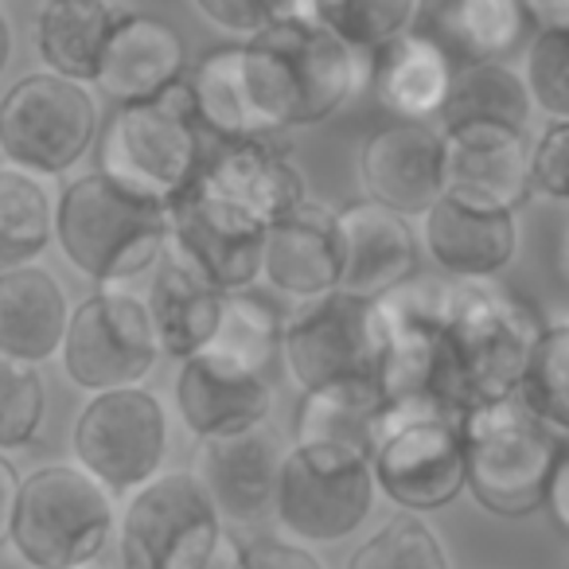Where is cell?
Segmentation results:
<instances>
[{
	"label": "cell",
	"instance_id": "obj_1",
	"mask_svg": "<svg viewBox=\"0 0 569 569\" xmlns=\"http://www.w3.org/2000/svg\"><path fill=\"white\" fill-rule=\"evenodd\" d=\"M242 82L266 133L340 113L371 82V63L309 17V0H277V20L238 43Z\"/></svg>",
	"mask_w": 569,
	"mask_h": 569
},
{
	"label": "cell",
	"instance_id": "obj_2",
	"mask_svg": "<svg viewBox=\"0 0 569 569\" xmlns=\"http://www.w3.org/2000/svg\"><path fill=\"white\" fill-rule=\"evenodd\" d=\"M437 328L465 410H472L515 395L522 363L542 332V317L499 281H441Z\"/></svg>",
	"mask_w": 569,
	"mask_h": 569
},
{
	"label": "cell",
	"instance_id": "obj_3",
	"mask_svg": "<svg viewBox=\"0 0 569 569\" xmlns=\"http://www.w3.org/2000/svg\"><path fill=\"white\" fill-rule=\"evenodd\" d=\"M51 238L82 277L118 284L157 266L168 246V207L87 172L59 196Z\"/></svg>",
	"mask_w": 569,
	"mask_h": 569
},
{
	"label": "cell",
	"instance_id": "obj_4",
	"mask_svg": "<svg viewBox=\"0 0 569 569\" xmlns=\"http://www.w3.org/2000/svg\"><path fill=\"white\" fill-rule=\"evenodd\" d=\"M199 168H203V129L191 110L188 82L180 79L149 102L118 106L110 126L102 129L94 172L133 196L172 207L196 183Z\"/></svg>",
	"mask_w": 569,
	"mask_h": 569
},
{
	"label": "cell",
	"instance_id": "obj_5",
	"mask_svg": "<svg viewBox=\"0 0 569 569\" xmlns=\"http://www.w3.org/2000/svg\"><path fill=\"white\" fill-rule=\"evenodd\" d=\"M465 488L483 511L499 519H527L542 511V483L569 441L542 429L515 398L472 406L460 413Z\"/></svg>",
	"mask_w": 569,
	"mask_h": 569
},
{
	"label": "cell",
	"instance_id": "obj_6",
	"mask_svg": "<svg viewBox=\"0 0 569 569\" xmlns=\"http://www.w3.org/2000/svg\"><path fill=\"white\" fill-rule=\"evenodd\" d=\"M113 535V496L74 465L20 480L9 542L32 569H87Z\"/></svg>",
	"mask_w": 569,
	"mask_h": 569
},
{
	"label": "cell",
	"instance_id": "obj_7",
	"mask_svg": "<svg viewBox=\"0 0 569 569\" xmlns=\"http://www.w3.org/2000/svg\"><path fill=\"white\" fill-rule=\"evenodd\" d=\"M121 569H234L238 542L188 472H160L126 503Z\"/></svg>",
	"mask_w": 569,
	"mask_h": 569
},
{
	"label": "cell",
	"instance_id": "obj_8",
	"mask_svg": "<svg viewBox=\"0 0 569 569\" xmlns=\"http://www.w3.org/2000/svg\"><path fill=\"white\" fill-rule=\"evenodd\" d=\"M371 457L336 445H293L277 468L273 515L289 538L343 542L375 511Z\"/></svg>",
	"mask_w": 569,
	"mask_h": 569
},
{
	"label": "cell",
	"instance_id": "obj_9",
	"mask_svg": "<svg viewBox=\"0 0 569 569\" xmlns=\"http://www.w3.org/2000/svg\"><path fill=\"white\" fill-rule=\"evenodd\" d=\"M98 137V106L87 87L48 71L24 74L0 98V152L9 168L36 180L63 176Z\"/></svg>",
	"mask_w": 569,
	"mask_h": 569
},
{
	"label": "cell",
	"instance_id": "obj_10",
	"mask_svg": "<svg viewBox=\"0 0 569 569\" xmlns=\"http://www.w3.org/2000/svg\"><path fill=\"white\" fill-rule=\"evenodd\" d=\"M74 460L110 496H133L157 480L168 452V418L152 390H106L74 418Z\"/></svg>",
	"mask_w": 569,
	"mask_h": 569
},
{
	"label": "cell",
	"instance_id": "obj_11",
	"mask_svg": "<svg viewBox=\"0 0 569 569\" xmlns=\"http://www.w3.org/2000/svg\"><path fill=\"white\" fill-rule=\"evenodd\" d=\"M281 356L305 395L343 382H379L382 336L375 301H356L348 293L301 301L281 325Z\"/></svg>",
	"mask_w": 569,
	"mask_h": 569
},
{
	"label": "cell",
	"instance_id": "obj_12",
	"mask_svg": "<svg viewBox=\"0 0 569 569\" xmlns=\"http://www.w3.org/2000/svg\"><path fill=\"white\" fill-rule=\"evenodd\" d=\"M59 356L74 387L106 395L141 387L157 367L160 348L141 297L126 289H102L71 312Z\"/></svg>",
	"mask_w": 569,
	"mask_h": 569
},
{
	"label": "cell",
	"instance_id": "obj_13",
	"mask_svg": "<svg viewBox=\"0 0 569 569\" xmlns=\"http://www.w3.org/2000/svg\"><path fill=\"white\" fill-rule=\"evenodd\" d=\"M261 242L266 227L258 219L199 188H188L168 207V246L180 250L222 297L250 293L261 277Z\"/></svg>",
	"mask_w": 569,
	"mask_h": 569
},
{
	"label": "cell",
	"instance_id": "obj_14",
	"mask_svg": "<svg viewBox=\"0 0 569 569\" xmlns=\"http://www.w3.org/2000/svg\"><path fill=\"white\" fill-rule=\"evenodd\" d=\"M375 491L402 507V515H429L465 491L457 421H410L390 429L371 449Z\"/></svg>",
	"mask_w": 569,
	"mask_h": 569
},
{
	"label": "cell",
	"instance_id": "obj_15",
	"mask_svg": "<svg viewBox=\"0 0 569 569\" xmlns=\"http://www.w3.org/2000/svg\"><path fill=\"white\" fill-rule=\"evenodd\" d=\"M284 445L269 426L250 433L222 437V441H199L191 460V480L203 491L211 511L222 527H258L273 515L277 468H281Z\"/></svg>",
	"mask_w": 569,
	"mask_h": 569
},
{
	"label": "cell",
	"instance_id": "obj_16",
	"mask_svg": "<svg viewBox=\"0 0 569 569\" xmlns=\"http://www.w3.org/2000/svg\"><path fill=\"white\" fill-rule=\"evenodd\" d=\"M452 281H496L519 253V222L503 207L441 191L421 214V242Z\"/></svg>",
	"mask_w": 569,
	"mask_h": 569
},
{
	"label": "cell",
	"instance_id": "obj_17",
	"mask_svg": "<svg viewBox=\"0 0 569 569\" xmlns=\"http://www.w3.org/2000/svg\"><path fill=\"white\" fill-rule=\"evenodd\" d=\"M191 188L238 207L261 227H273L289 211L309 199L301 168L293 164V152L277 144L273 137H250V141H227L203 157Z\"/></svg>",
	"mask_w": 569,
	"mask_h": 569
},
{
	"label": "cell",
	"instance_id": "obj_18",
	"mask_svg": "<svg viewBox=\"0 0 569 569\" xmlns=\"http://www.w3.org/2000/svg\"><path fill=\"white\" fill-rule=\"evenodd\" d=\"M336 230H340V289L356 301H379L390 289L418 277L421 246L413 234L410 219L356 199V203L336 211Z\"/></svg>",
	"mask_w": 569,
	"mask_h": 569
},
{
	"label": "cell",
	"instance_id": "obj_19",
	"mask_svg": "<svg viewBox=\"0 0 569 569\" xmlns=\"http://www.w3.org/2000/svg\"><path fill=\"white\" fill-rule=\"evenodd\" d=\"M359 180L371 203L402 219L426 214L445 191L441 133L418 121H395V126L375 129L359 152Z\"/></svg>",
	"mask_w": 569,
	"mask_h": 569
},
{
	"label": "cell",
	"instance_id": "obj_20",
	"mask_svg": "<svg viewBox=\"0 0 569 569\" xmlns=\"http://www.w3.org/2000/svg\"><path fill=\"white\" fill-rule=\"evenodd\" d=\"M445 191L519 211L530 199V137L527 129L465 126L441 133Z\"/></svg>",
	"mask_w": 569,
	"mask_h": 569
},
{
	"label": "cell",
	"instance_id": "obj_21",
	"mask_svg": "<svg viewBox=\"0 0 569 569\" xmlns=\"http://www.w3.org/2000/svg\"><path fill=\"white\" fill-rule=\"evenodd\" d=\"M277 390L269 375H238L191 356L176 375V410L196 441H222V437L250 433L266 426L273 413Z\"/></svg>",
	"mask_w": 569,
	"mask_h": 569
},
{
	"label": "cell",
	"instance_id": "obj_22",
	"mask_svg": "<svg viewBox=\"0 0 569 569\" xmlns=\"http://www.w3.org/2000/svg\"><path fill=\"white\" fill-rule=\"evenodd\" d=\"M261 277L297 301H317L340 289V230L336 211L305 199L297 211L266 227Z\"/></svg>",
	"mask_w": 569,
	"mask_h": 569
},
{
	"label": "cell",
	"instance_id": "obj_23",
	"mask_svg": "<svg viewBox=\"0 0 569 569\" xmlns=\"http://www.w3.org/2000/svg\"><path fill=\"white\" fill-rule=\"evenodd\" d=\"M183 63H188L183 36L168 20L129 9V17L113 28L106 43L94 87L118 106H137L176 87L183 79Z\"/></svg>",
	"mask_w": 569,
	"mask_h": 569
},
{
	"label": "cell",
	"instance_id": "obj_24",
	"mask_svg": "<svg viewBox=\"0 0 569 569\" xmlns=\"http://www.w3.org/2000/svg\"><path fill=\"white\" fill-rule=\"evenodd\" d=\"M67 305L63 284L43 266H24L0 273V359L40 367L63 348Z\"/></svg>",
	"mask_w": 569,
	"mask_h": 569
},
{
	"label": "cell",
	"instance_id": "obj_25",
	"mask_svg": "<svg viewBox=\"0 0 569 569\" xmlns=\"http://www.w3.org/2000/svg\"><path fill=\"white\" fill-rule=\"evenodd\" d=\"M152 269L157 273H152L149 301H144L152 336H157L160 356H172L183 363V359L199 356L211 340L222 312V293L214 284H207L196 273V266L172 246H164Z\"/></svg>",
	"mask_w": 569,
	"mask_h": 569
},
{
	"label": "cell",
	"instance_id": "obj_26",
	"mask_svg": "<svg viewBox=\"0 0 569 569\" xmlns=\"http://www.w3.org/2000/svg\"><path fill=\"white\" fill-rule=\"evenodd\" d=\"M129 17V4L113 0H48L36 12V51L56 79L94 87L102 51L113 28Z\"/></svg>",
	"mask_w": 569,
	"mask_h": 569
},
{
	"label": "cell",
	"instance_id": "obj_27",
	"mask_svg": "<svg viewBox=\"0 0 569 569\" xmlns=\"http://www.w3.org/2000/svg\"><path fill=\"white\" fill-rule=\"evenodd\" d=\"M418 32H426L445 56L457 63H503L530 32L519 0H452V4H421Z\"/></svg>",
	"mask_w": 569,
	"mask_h": 569
},
{
	"label": "cell",
	"instance_id": "obj_28",
	"mask_svg": "<svg viewBox=\"0 0 569 569\" xmlns=\"http://www.w3.org/2000/svg\"><path fill=\"white\" fill-rule=\"evenodd\" d=\"M449 79L452 59L418 28L382 48L371 63V87L382 110H390L398 121H418V126H429V118L441 113Z\"/></svg>",
	"mask_w": 569,
	"mask_h": 569
},
{
	"label": "cell",
	"instance_id": "obj_29",
	"mask_svg": "<svg viewBox=\"0 0 569 569\" xmlns=\"http://www.w3.org/2000/svg\"><path fill=\"white\" fill-rule=\"evenodd\" d=\"M437 121H441L437 133L465 126L527 129L530 98L522 90L519 71H511L507 63H457Z\"/></svg>",
	"mask_w": 569,
	"mask_h": 569
},
{
	"label": "cell",
	"instance_id": "obj_30",
	"mask_svg": "<svg viewBox=\"0 0 569 569\" xmlns=\"http://www.w3.org/2000/svg\"><path fill=\"white\" fill-rule=\"evenodd\" d=\"M379 410V382L309 390L293 413V445H336V449H356L371 457Z\"/></svg>",
	"mask_w": 569,
	"mask_h": 569
},
{
	"label": "cell",
	"instance_id": "obj_31",
	"mask_svg": "<svg viewBox=\"0 0 569 569\" xmlns=\"http://www.w3.org/2000/svg\"><path fill=\"white\" fill-rule=\"evenodd\" d=\"M188 82L191 110H196L199 129H211L222 144L227 141H250V137H269L253 110L250 94L242 82V56L238 43L219 51H207L196 63Z\"/></svg>",
	"mask_w": 569,
	"mask_h": 569
},
{
	"label": "cell",
	"instance_id": "obj_32",
	"mask_svg": "<svg viewBox=\"0 0 569 569\" xmlns=\"http://www.w3.org/2000/svg\"><path fill=\"white\" fill-rule=\"evenodd\" d=\"M56 199L43 180L17 168H0V273L40 266V253L51 246Z\"/></svg>",
	"mask_w": 569,
	"mask_h": 569
},
{
	"label": "cell",
	"instance_id": "obj_33",
	"mask_svg": "<svg viewBox=\"0 0 569 569\" xmlns=\"http://www.w3.org/2000/svg\"><path fill=\"white\" fill-rule=\"evenodd\" d=\"M281 325L284 320L273 305L250 293H230L222 297L219 325L199 356L238 375H266L273 351L281 348Z\"/></svg>",
	"mask_w": 569,
	"mask_h": 569
},
{
	"label": "cell",
	"instance_id": "obj_34",
	"mask_svg": "<svg viewBox=\"0 0 569 569\" xmlns=\"http://www.w3.org/2000/svg\"><path fill=\"white\" fill-rule=\"evenodd\" d=\"M515 402L542 429L569 441V328L566 320L542 325L522 375L515 382Z\"/></svg>",
	"mask_w": 569,
	"mask_h": 569
},
{
	"label": "cell",
	"instance_id": "obj_35",
	"mask_svg": "<svg viewBox=\"0 0 569 569\" xmlns=\"http://www.w3.org/2000/svg\"><path fill=\"white\" fill-rule=\"evenodd\" d=\"M309 17L348 51L375 59L382 48L418 28L421 4L418 0H309Z\"/></svg>",
	"mask_w": 569,
	"mask_h": 569
},
{
	"label": "cell",
	"instance_id": "obj_36",
	"mask_svg": "<svg viewBox=\"0 0 569 569\" xmlns=\"http://www.w3.org/2000/svg\"><path fill=\"white\" fill-rule=\"evenodd\" d=\"M343 569H452L437 530L418 515H395L351 550Z\"/></svg>",
	"mask_w": 569,
	"mask_h": 569
},
{
	"label": "cell",
	"instance_id": "obj_37",
	"mask_svg": "<svg viewBox=\"0 0 569 569\" xmlns=\"http://www.w3.org/2000/svg\"><path fill=\"white\" fill-rule=\"evenodd\" d=\"M48 418V390L36 367L0 359V457L28 449Z\"/></svg>",
	"mask_w": 569,
	"mask_h": 569
},
{
	"label": "cell",
	"instance_id": "obj_38",
	"mask_svg": "<svg viewBox=\"0 0 569 569\" xmlns=\"http://www.w3.org/2000/svg\"><path fill=\"white\" fill-rule=\"evenodd\" d=\"M519 79L530 106H538L550 121H569V28L535 32Z\"/></svg>",
	"mask_w": 569,
	"mask_h": 569
},
{
	"label": "cell",
	"instance_id": "obj_39",
	"mask_svg": "<svg viewBox=\"0 0 569 569\" xmlns=\"http://www.w3.org/2000/svg\"><path fill=\"white\" fill-rule=\"evenodd\" d=\"M530 188L550 199L569 196V121H550L530 141Z\"/></svg>",
	"mask_w": 569,
	"mask_h": 569
},
{
	"label": "cell",
	"instance_id": "obj_40",
	"mask_svg": "<svg viewBox=\"0 0 569 569\" xmlns=\"http://www.w3.org/2000/svg\"><path fill=\"white\" fill-rule=\"evenodd\" d=\"M196 17L219 32H238L250 40L277 20V0H196Z\"/></svg>",
	"mask_w": 569,
	"mask_h": 569
},
{
	"label": "cell",
	"instance_id": "obj_41",
	"mask_svg": "<svg viewBox=\"0 0 569 569\" xmlns=\"http://www.w3.org/2000/svg\"><path fill=\"white\" fill-rule=\"evenodd\" d=\"M234 569H325L309 550L281 538H253V542L238 546Z\"/></svg>",
	"mask_w": 569,
	"mask_h": 569
},
{
	"label": "cell",
	"instance_id": "obj_42",
	"mask_svg": "<svg viewBox=\"0 0 569 569\" xmlns=\"http://www.w3.org/2000/svg\"><path fill=\"white\" fill-rule=\"evenodd\" d=\"M542 511L550 515L558 535H569V449H561L550 465V476L542 483Z\"/></svg>",
	"mask_w": 569,
	"mask_h": 569
},
{
	"label": "cell",
	"instance_id": "obj_43",
	"mask_svg": "<svg viewBox=\"0 0 569 569\" xmlns=\"http://www.w3.org/2000/svg\"><path fill=\"white\" fill-rule=\"evenodd\" d=\"M20 491V472L12 468L9 457H0V546H9V527H12V507H17Z\"/></svg>",
	"mask_w": 569,
	"mask_h": 569
},
{
	"label": "cell",
	"instance_id": "obj_44",
	"mask_svg": "<svg viewBox=\"0 0 569 569\" xmlns=\"http://www.w3.org/2000/svg\"><path fill=\"white\" fill-rule=\"evenodd\" d=\"M530 24H538V32L546 28H569V4H522Z\"/></svg>",
	"mask_w": 569,
	"mask_h": 569
},
{
	"label": "cell",
	"instance_id": "obj_45",
	"mask_svg": "<svg viewBox=\"0 0 569 569\" xmlns=\"http://www.w3.org/2000/svg\"><path fill=\"white\" fill-rule=\"evenodd\" d=\"M9 59H12V28H9V20H4V12H0V74L9 67Z\"/></svg>",
	"mask_w": 569,
	"mask_h": 569
}]
</instances>
